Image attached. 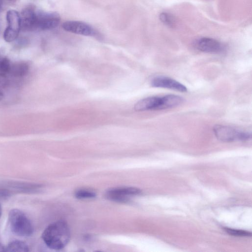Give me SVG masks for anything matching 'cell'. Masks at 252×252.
Listing matches in <instances>:
<instances>
[{"label":"cell","mask_w":252,"mask_h":252,"mask_svg":"<svg viewBox=\"0 0 252 252\" xmlns=\"http://www.w3.org/2000/svg\"><path fill=\"white\" fill-rule=\"evenodd\" d=\"M41 237L49 248L60 250L69 241L70 232L65 221L59 220L49 224L43 231Z\"/></svg>","instance_id":"1"},{"label":"cell","mask_w":252,"mask_h":252,"mask_svg":"<svg viewBox=\"0 0 252 252\" xmlns=\"http://www.w3.org/2000/svg\"><path fill=\"white\" fill-rule=\"evenodd\" d=\"M8 221L12 232L21 237H29L33 232V226L29 218L22 211L14 209L8 215Z\"/></svg>","instance_id":"2"},{"label":"cell","mask_w":252,"mask_h":252,"mask_svg":"<svg viewBox=\"0 0 252 252\" xmlns=\"http://www.w3.org/2000/svg\"><path fill=\"white\" fill-rule=\"evenodd\" d=\"M213 130L216 137L224 142L246 141L250 139L252 137L251 132L227 126L216 125Z\"/></svg>","instance_id":"3"},{"label":"cell","mask_w":252,"mask_h":252,"mask_svg":"<svg viewBox=\"0 0 252 252\" xmlns=\"http://www.w3.org/2000/svg\"><path fill=\"white\" fill-rule=\"evenodd\" d=\"M7 27L3 34L4 40L8 42L14 41L19 35L21 29V20L19 13L14 10H10L6 13Z\"/></svg>","instance_id":"4"},{"label":"cell","mask_w":252,"mask_h":252,"mask_svg":"<svg viewBox=\"0 0 252 252\" xmlns=\"http://www.w3.org/2000/svg\"><path fill=\"white\" fill-rule=\"evenodd\" d=\"M60 21V17L57 12L36 10L35 30L53 29L58 26Z\"/></svg>","instance_id":"5"},{"label":"cell","mask_w":252,"mask_h":252,"mask_svg":"<svg viewBox=\"0 0 252 252\" xmlns=\"http://www.w3.org/2000/svg\"><path fill=\"white\" fill-rule=\"evenodd\" d=\"M141 192V190L136 188L121 187L110 189L106 194L107 197L111 200L125 202L129 200L130 196L138 195Z\"/></svg>","instance_id":"6"},{"label":"cell","mask_w":252,"mask_h":252,"mask_svg":"<svg viewBox=\"0 0 252 252\" xmlns=\"http://www.w3.org/2000/svg\"><path fill=\"white\" fill-rule=\"evenodd\" d=\"M62 27L66 31L83 35L93 36L96 33L92 26L81 21H67L63 23Z\"/></svg>","instance_id":"7"},{"label":"cell","mask_w":252,"mask_h":252,"mask_svg":"<svg viewBox=\"0 0 252 252\" xmlns=\"http://www.w3.org/2000/svg\"><path fill=\"white\" fill-rule=\"evenodd\" d=\"M151 84L154 87L166 88L183 93L187 92V88L183 84L166 76H157L154 77L151 80Z\"/></svg>","instance_id":"8"},{"label":"cell","mask_w":252,"mask_h":252,"mask_svg":"<svg viewBox=\"0 0 252 252\" xmlns=\"http://www.w3.org/2000/svg\"><path fill=\"white\" fill-rule=\"evenodd\" d=\"M195 46L199 50L206 53H220L224 50V46L220 42L207 37L197 40Z\"/></svg>","instance_id":"9"},{"label":"cell","mask_w":252,"mask_h":252,"mask_svg":"<svg viewBox=\"0 0 252 252\" xmlns=\"http://www.w3.org/2000/svg\"><path fill=\"white\" fill-rule=\"evenodd\" d=\"M20 16L21 29L24 31L35 30L36 10L32 7L25 8Z\"/></svg>","instance_id":"10"},{"label":"cell","mask_w":252,"mask_h":252,"mask_svg":"<svg viewBox=\"0 0 252 252\" xmlns=\"http://www.w3.org/2000/svg\"><path fill=\"white\" fill-rule=\"evenodd\" d=\"M160 101V97H148L138 101L135 104L134 109L137 111L158 110Z\"/></svg>","instance_id":"11"},{"label":"cell","mask_w":252,"mask_h":252,"mask_svg":"<svg viewBox=\"0 0 252 252\" xmlns=\"http://www.w3.org/2000/svg\"><path fill=\"white\" fill-rule=\"evenodd\" d=\"M184 99L180 96L168 94L160 97V104L158 110L174 108L181 104Z\"/></svg>","instance_id":"12"},{"label":"cell","mask_w":252,"mask_h":252,"mask_svg":"<svg viewBox=\"0 0 252 252\" xmlns=\"http://www.w3.org/2000/svg\"><path fill=\"white\" fill-rule=\"evenodd\" d=\"M29 65L25 63H18L12 64L9 74L11 75L21 77L26 75L28 72Z\"/></svg>","instance_id":"13"},{"label":"cell","mask_w":252,"mask_h":252,"mask_svg":"<svg viewBox=\"0 0 252 252\" xmlns=\"http://www.w3.org/2000/svg\"><path fill=\"white\" fill-rule=\"evenodd\" d=\"M4 252H29L28 245L24 242L15 240L9 243L4 248Z\"/></svg>","instance_id":"14"},{"label":"cell","mask_w":252,"mask_h":252,"mask_svg":"<svg viewBox=\"0 0 252 252\" xmlns=\"http://www.w3.org/2000/svg\"><path fill=\"white\" fill-rule=\"evenodd\" d=\"M11 65L12 63L7 58L2 57L0 61V74L6 76L9 74Z\"/></svg>","instance_id":"15"},{"label":"cell","mask_w":252,"mask_h":252,"mask_svg":"<svg viewBox=\"0 0 252 252\" xmlns=\"http://www.w3.org/2000/svg\"><path fill=\"white\" fill-rule=\"evenodd\" d=\"M95 195L94 192L86 189H80L75 192V196L79 199L91 198Z\"/></svg>","instance_id":"16"},{"label":"cell","mask_w":252,"mask_h":252,"mask_svg":"<svg viewBox=\"0 0 252 252\" xmlns=\"http://www.w3.org/2000/svg\"><path fill=\"white\" fill-rule=\"evenodd\" d=\"M159 19L162 23L169 27H172L174 24L173 17L168 13H161L159 15Z\"/></svg>","instance_id":"17"},{"label":"cell","mask_w":252,"mask_h":252,"mask_svg":"<svg viewBox=\"0 0 252 252\" xmlns=\"http://www.w3.org/2000/svg\"><path fill=\"white\" fill-rule=\"evenodd\" d=\"M225 231L227 233L235 236H251V233L248 231L241 230H237V229H233L229 228H225Z\"/></svg>","instance_id":"18"},{"label":"cell","mask_w":252,"mask_h":252,"mask_svg":"<svg viewBox=\"0 0 252 252\" xmlns=\"http://www.w3.org/2000/svg\"><path fill=\"white\" fill-rule=\"evenodd\" d=\"M3 94H2V93L0 91V100L1 99H2V98L3 97Z\"/></svg>","instance_id":"19"},{"label":"cell","mask_w":252,"mask_h":252,"mask_svg":"<svg viewBox=\"0 0 252 252\" xmlns=\"http://www.w3.org/2000/svg\"><path fill=\"white\" fill-rule=\"evenodd\" d=\"M2 4H3L2 0H0V10L1 9V8H2Z\"/></svg>","instance_id":"20"},{"label":"cell","mask_w":252,"mask_h":252,"mask_svg":"<svg viewBox=\"0 0 252 252\" xmlns=\"http://www.w3.org/2000/svg\"><path fill=\"white\" fill-rule=\"evenodd\" d=\"M1 213H2V210H1V207L0 206V217L1 215Z\"/></svg>","instance_id":"21"},{"label":"cell","mask_w":252,"mask_h":252,"mask_svg":"<svg viewBox=\"0 0 252 252\" xmlns=\"http://www.w3.org/2000/svg\"><path fill=\"white\" fill-rule=\"evenodd\" d=\"M2 58V57H1V55H0V60L1 59V58Z\"/></svg>","instance_id":"22"},{"label":"cell","mask_w":252,"mask_h":252,"mask_svg":"<svg viewBox=\"0 0 252 252\" xmlns=\"http://www.w3.org/2000/svg\"></svg>","instance_id":"23"}]
</instances>
